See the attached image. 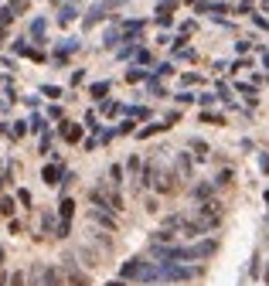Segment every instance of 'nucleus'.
<instances>
[{
    "label": "nucleus",
    "mask_w": 269,
    "mask_h": 286,
    "mask_svg": "<svg viewBox=\"0 0 269 286\" xmlns=\"http://www.w3.org/2000/svg\"><path fill=\"white\" fill-rule=\"evenodd\" d=\"M11 286H24V279L21 276H11Z\"/></svg>",
    "instance_id": "2eb2a0df"
},
{
    "label": "nucleus",
    "mask_w": 269,
    "mask_h": 286,
    "mask_svg": "<svg viewBox=\"0 0 269 286\" xmlns=\"http://www.w3.org/2000/svg\"><path fill=\"white\" fill-rule=\"evenodd\" d=\"M106 92H109V85H106V82H99V85H92V96H96V99H102Z\"/></svg>",
    "instance_id": "9d476101"
},
{
    "label": "nucleus",
    "mask_w": 269,
    "mask_h": 286,
    "mask_svg": "<svg viewBox=\"0 0 269 286\" xmlns=\"http://www.w3.org/2000/svg\"><path fill=\"white\" fill-rule=\"evenodd\" d=\"M109 177H112V184H119V177H123V167H112Z\"/></svg>",
    "instance_id": "4468645a"
},
{
    "label": "nucleus",
    "mask_w": 269,
    "mask_h": 286,
    "mask_svg": "<svg viewBox=\"0 0 269 286\" xmlns=\"http://www.w3.org/2000/svg\"><path fill=\"white\" fill-rule=\"evenodd\" d=\"M45 286H62V283H58V273H55V269H45Z\"/></svg>",
    "instance_id": "6e6552de"
},
{
    "label": "nucleus",
    "mask_w": 269,
    "mask_h": 286,
    "mask_svg": "<svg viewBox=\"0 0 269 286\" xmlns=\"http://www.w3.org/2000/svg\"><path fill=\"white\" fill-rule=\"evenodd\" d=\"M72 17H75V4H72V7H62V17H58V21H62V24H68Z\"/></svg>",
    "instance_id": "1a4fd4ad"
},
{
    "label": "nucleus",
    "mask_w": 269,
    "mask_h": 286,
    "mask_svg": "<svg viewBox=\"0 0 269 286\" xmlns=\"http://www.w3.org/2000/svg\"><path fill=\"white\" fill-rule=\"evenodd\" d=\"M266 279H269V269H266Z\"/></svg>",
    "instance_id": "f3484780"
},
{
    "label": "nucleus",
    "mask_w": 269,
    "mask_h": 286,
    "mask_svg": "<svg viewBox=\"0 0 269 286\" xmlns=\"http://www.w3.org/2000/svg\"><path fill=\"white\" fill-rule=\"evenodd\" d=\"M14 21V11L11 7H4V11H0V24H11Z\"/></svg>",
    "instance_id": "f8f14e48"
},
{
    "label": "nucleus",
    "mask_w": 269,
    "mask_h": 286,
    "mask_svg": "<svg viewBox=\"0 0 269 286\" xmlns=\"http://www.w3.org/2000/svg\"><path fill=\"white\" fill-rule=\"evenodd\" d=\"M198 221H201L204 229H215V225L222 221V211H218V205H201V208H198Z\"/></svg>",
    "instance_id": "7ed1b4c3"
},
{
    "label": "nucleus",
    "mask_w": 269,
    "mask_h": 286,
    "mask_svg": "<svg viewBox=\"0 0 269 286\" xmlns=\"http://www.w3.org/2000/svg\"><path fill=\"white\" fill-rule=\"evenodd\" d=\"M198 276H201L198 266H184V263L157 266V279H167V283H188V279H198Z\"/></svg>",
    "instance_id": "f03ea898"
},
{
    "label": "nucleus",
    "mask_w": 269,
    "mask_h": 286,
    "mask_svg": "<svg viewBox=\"0 0 269 286\" xmlns=\"http://www.w3.org/2000/svg\"><path fill=\"white\" fill-rule=\"evenodd\" d=\"M58 177H62V167H45V181L48 184H58Z\"/></svg>",
    "instance_id": "423d86ee"
},
{
    "label": "nucleus",
    "mask_w": 269,
    "mask_h": 286,
    "mask_svg": "<svg viewBox=\"0 0 269 286\" xmlns=\"http://www.w3.org/2000/svg\"><path fill=\"white\" fill-rule=\"evenodd\" d=\"M0 211H4V215H11V211H14V201H11V198H4V201H0Z\"/></svg>",
    "instance_id": "ddd939ff"
},
{
    "label": "nucleus",
    "mask_w": 269,
    "mask_h": 286,
    "mask_svg": "<svg viewBox=\"0 0 269 286\" xmlns=\"http://www.w3.org/2000/svg\"><path fill=\"white\" fill-rule=\"evenodd\" d=\"M106 286H123V283H106Z\"/></svg>",
    "instance_id": "dca6fc26"
},
{
    "label": "nucleus",
    "mask_w": 269,
    "mask_h": 286,
    "mask_svg": "<svg viewBox=\"0 0 269 286\" xmlns=\"http://www.w3.org/2000/svg\"><path fill=\"white\" fill-rule=\"evenodd\" d=\"M119 276L130 279V283H154L157 279V266L146 263V259H130V263H123Z\"/></svg>",
    "instance_id": "f257e3e1"
},
{
    "label": "nucleus",
    "mask_w": 269,
    "mask_h": 286,
    "mask_svg": "<svg viewBox=\"0 0 269 286\" xmlns=\"http://www.w3.org/2000/svg\"><path fill=\"white\" fill-rule=\"evenodd\" d=\"M92 221H99V225H106V229H112V218L106 215V211H99V208L92 211Z\"/></svg>",
    "instance_id": "39448f33"
},
{
    "label": "nucleus",
    "mask_w": 269,
    "mask_h": 286,
    "mask_svg": "<svg viewBox=\"0 0 269 286\" xmlns=\"http://www.w3.org/2000/svg\"><path fill=\"white\" fill-rule=\"evenodd\" d=\"M31 286H45V266L41 263L31 266Z\"/></svg>",
    "instance_id": "20e7f679"
},
{
    "label": "nucleus",
    "mask_w": 269,
    "mask_h": 286,
    "mask_svg": "<svg viewBox=\"0 0 269 286\" xmlns=\"http://www.w3.org/2000/svg\"><path fill=\"white\" fill-rule=\"evenodd\" d=\"M62 133H65L68 140H79V133H82V130H79V126H72V123H65V126H62Z\"/></svg>",
    "instance_id": "0eeeda50"
},
{
    "label": "nucleus",
    "mask_w": 269,
    "mask_h": 286,
    "mask_svg": "<svg viewBox=\"0 0 269 286\" xmlns=\"http://www.w3.org/2000/svg\"><path fill=\"white\" fill-rule=\"evenodd\" d=\"M191 147H194V150H198V157H208V147H204V143H201V140H191Z\"/></svg>",
    "instance_id": "9b49d317"
}]
</instances>
